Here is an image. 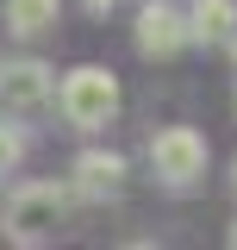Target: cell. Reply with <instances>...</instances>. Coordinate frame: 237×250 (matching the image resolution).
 I'll use <instances>...</instances> for the list:
<instances>
[{
    "instance_id": "obj_2",
    "label": "cell",
    "mask_w": 237,
    "mask_h": 250,
    "mask_svg": "<svg viewBox=\"0 0 237 250\" xmlns=\"http://www.w3.org/2000/svg\"><path fill=\"white\" fill-rule=\"evenodd\" d=\"M50 100L62 106V119L75 125V131H100V125H113V113H118V82L88 62V69H69Z\"/></svg>"
},
{
    "instance_id": "obj_6",
    "label": "cell",
    "mask_w": 237,
    "mask_h": 250,
    "mask_svg": "<svg viewBox=\"0 0 237 250\" xmlns=\"http://www.w3.org/2000/svg\"><path fill=\"white\" fill-rule=\"evenodd\" d=\"M125 175H131V169H125L118 150H81L69 194H81V200H118V194H125Z\"/></svg>"
},
{
    "instance_id": "obj_7",
    "label": "cell",
    "mask_w": 237,
    "mask_h": 250,
    "mask_svg": "<svg viewBox=\"0 0 237 250\" xmlns=\"http://www.w3.org/2000/svg\"><path fill=\"white\" fill-rule=\"evenodd\" d=\"M181 19H187V44H225L237 31V0H194Z\"/></svg>"
},
{
    "instance_id": "obj_3",
    "label": "cell",
    "mask_w": 237,
    "mask_h": 250,
    "mask_svg": "<svg viewBox=\"0 0 237 250\" xmlns=\"http://www.w3.org/2000/svg\"><path fill=\"white\" fill-rule=\"evenodd\" d=\"M206 138L194 131V125H169V131H156L150 138V169H156V182L162 188H194L206 175Z\"/></svg>"
},
{
    "instance_id": "obj_8",
    "label": "cell",
    "mask_w": 237,
    "mask_h": 250,
    "mask_svg": "<svg viewBox=\"0 0 237 250\" xmlns=\"http://www.w3.org/2000/svg\"><path fill=\"white\" fill-rule=\"evenodd\" d=\"M62 13V0H6V25L19 31V38H38V31H50Z\"/></svg>"
},
{
    "instance_id": "obj_13",
    "label": "cell",
    "mask_w": 237,
    "mask_h": 250,
    "mask_svg": "<svg viewBox=\"0 0 237 250\" xmlns=\"http://www.w3.org/2000/svg\"><path fill=\"white\" fill-rule=\"evenodd\" d=\"M231 182H237V163H231Z\"/></svg>"
},
{
    "instance_id": "obj_4",
    "label": "cell",
    "mask_w": 237,
    "mask_h": 250,
    "mask_svg": "<svg viewBox=\"0 0 237 250\" xmlns=\"http://www.w3.org/2000/svg\"><path fill=\"white\" fill-rule=\"evenodd\" d=\"M50 94H57V75H50L38 57H19V62H6V69H0V106H6L13 119L44 113V106H50Z\"/></svg>"
},
{
    "instance_id": "obj_11",
    "label": "cell",
    "mask_w": 237,
    "mask_h": 250,
    "mask_svg": "<svg viewBox=\"0 0 237 250\" xmlns=\"http://www.w3.org/2000/svg\"><path fill=\"white\" fill-rule=\"evenodd\" d=\"M225 44H231V57H237V31H231V38H225Z\"/></svg>"
},
{
    "instance_id": "obj_1",
    "label": "cell",
    "mask_w": 237,
    "mask_h": 250,
    "mask_svg": "<svg viewBox=\"0 0 237 250\" xmlns=\"http://www.w3.org/2000/svg\"><path fill=\"white\" fill-rule=\"evenodd\" d=\"M69 188L62 182H25L13 200H6V219H0V231L13 238V244H50L57 238V225L69 219Z\"/></svg>"
},
{
    "instance_id": "obj_12",
    "label": "cell",
    "mask_w": 237,
    "mask_h": 250,
    "mask_svg": "<svg viewBox=\"0 0 237 250\" xmlns=\"http://www.w3.org/2000/svg\"><path fill=\"white\" fill-rule=\"evenodd\" d=\"M231 244H237V225H231Z\"/></svg>"
},
{
    "instance_id": "obj_9",
    "label": "cell",
    "mask_w": 237,
    "mask_h": 250,
    "mask_svg": "<svg viewBox=\"0 0 237 250\" xmlns=\"http://www.w3.org/2000/svg\"><path fill=\"white\" fill-rule=\"evenodd\" d=\"M19 150H25V144H19V131H13V125H0V175L19 163Z\"/></svg>"
},
{
    "instance_id": "obj_10",
    "label": "cell",
    "mask_w": 237,
    "mask_h": 250,
    "mask_svg": "<svg viewBox=\"0 0 237 250\" xmlns=\"http://www.w3.org/2000/svg\"><path fill=\"white\" fill-rule=\"evenodd\" d=\"M81 6H88V13H94V19H106V13H113V6H118V0H81Z\"/></svg>"
},
{
    "instance_id": "obj_5",
    "label": "cell",
    "mask_w": 237,
    "mask_h": 250,
    "mask_svg": "<svg viewBox=\"0 0 237 250\" xmlns=\"http://www.w3.org/2000/svg\"><path fill=\"white\" fill-rule=\"evenodd\" d=\"M138 50L156 57V62H169L175 50H187V19H181V6L150 0L144 13H138Z\"/></svg>"
}]
</instances>
